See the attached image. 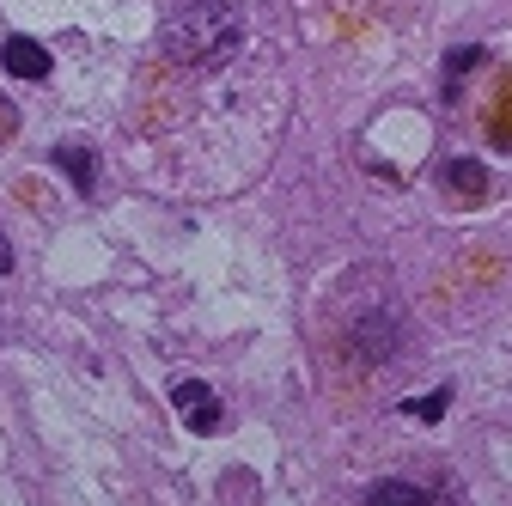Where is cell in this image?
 <instances>
[{"label":"cell","mask_w":512,"mask_h":506,"mask_svg":"<svg viewBox=\"0 0 512 506\" xmlns=\"http://www.w3.org/2000/svg\"><path fill=\"white\" fill-rule=\"evenodd\" d=\"M238 49H244V19L220 0H196L165 25V55L177 68H220Z\"/></svg>","instance_id":"6da1fadb"},{"label":"cell","mask_w":512,"mask_h":506,"mask_svg":"<svg viewBox=\"0 0 512 506\" xmlns=\"http://www.w3.org/2000/svg\"><path fill=\"white\" fill-rule=\"evenodd\" d=\"M171 403L183 409V421L196 427V433H220V397L202 385V378H177V385H171Z\"/></svg>","instance_id":"7a4b0ae2"},{"label":"cell","mask_w":512,"mask_h":506,"mask_svg":"<svg viewBox=\"0 0 512 506\" xmlns=\"http://www.w3.org/2000/svg\"><path fill=\"white\" fill-rule=\"evenodd\" d=\"M0 61H7L13 80H49V49H43L37 37H7Z\"/></svg>","instance_id":"3957f363"},{"label":"cell","mask_w":512,"mask_h":506,"mask_svg":"<svg viewBox=\"0 0 512 506\" xmlns=\"http://www.w3.org/2000/svg\"><path fill=\"white\" fill-rule=\"evenodd\" d=\"M55 165L74 177V189H80V196H92V159H86L80 147H61V153H55Z\"/></svg>","instance_id":"277c9868"},{"label":"cell","mask_w":512,"mask_h":506,"mask_svg":"<svg viewBox=\"0 0 512 506\" xmlns=\"http://www.w3.org/2000/svg\"><path fill=\"white\" fill-rule=\"evenodd\" d=\"M366 500H372V506H421L427 494H421V488H409V482H378Z\"/></svg>","instance_id":"5b68a950"},{"label":"cell","mask_w":512,"mask_h":506,"mask_svg":"<svg viewBox=\"0 0 512 506\" xmlns=\"http://www.w3.org/2000/svg\"><path fill=\"white\" fill-rule=\"evenodd\" d=\"M445 403H452V391H433V397H415V403H403L409 415H421V421H439L445 415Z\"/></svg>","instance_id":"8992f818"},{"label":"cell","mask_w":512,"mask_h":506,"mask_svg":"<svg viewBox=\"0 0 512 506\" xmlns=\"http://www.w3.org/2000/svg\"><path fill=\"white\" fill-rule=\"evenodd\" d=\"M476 61H482V49H452V80H458L464 68H476Z\"/></svg>","instance_id":"52a82bcc"},{"label":"cell","mask_w":512,"mask_h":506,"mask_svg":"<svg viewBox=\"0 0 512 506\" xmlns=\"http://www.w3.org/2000/svg\"><path fill=\"white\" fill-rule=\"evenodd\" d=\"M0 275H13V244H7V232H0Z\"/></svg>","instance_id":"ba28073f"}]
</instances>
